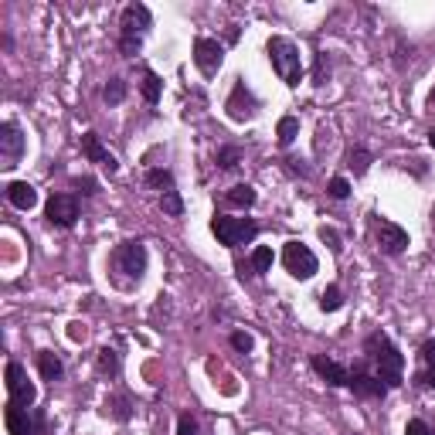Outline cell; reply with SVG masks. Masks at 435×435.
<instances>
[{
  "instance_id": "37",
  "label": "cell",
  "mask_w": 435,
  "mask_h": 435,
  "mask_svg": "<svg viewBox=\"0 0 435 435\" xmlns=\"http://www.w3.org/2000/svg\"><path fill=\"white\" fill-rule=\"evenodd\" d=\"M422 360H425L429 367H435V337H432V340H425V344H422Z\"/></svg>"
},
{
  "instance_id": "20",
  "label": "cell",
  "mask_w": 435,
  "mask_h": 435,
  "mask_svg": "<svg viewBox=\"0 0 435 435\" xmlns=\"http://www.w3.org/2000/svg\"><path fill=\"white\" fill-rule=\"evenodd\" d=\"M140 92H143V99L150 105L160 103V92H163V82H160V75L156 72H150V68H143V82H140Z\"/></svg>"
},
{
  "instance_id": "35",
  "label": "cell",
  "mask_w": 435,
  "mask_h": 435,
  "mask_svg": "<svg viewBox=\"0 0 435 435\" xmlns=\"http://www.w3.org/2000/svg\"><path fill=\"white\" fill-rule=\"evenodd\" d=\"M177 435H198V422H194V415H180L177 418Z\"/></svg>"
},
{
  "instance_id": "2",
  "label": "cell",
  "mask_w": 435,
  "mask_h": 435,
  "mask_svg": "<svg viewBox=\"0 0 435 435\" xmlns=\"http://www.w3.org/2000/svg\"><path fill=\"white\" fill-rule=\"evenodd\" d=\"M150 24H154L150 7H143V3H129L126 10H123V17H119V52H123V58L140 54L143 34L150 31Z\"/></svg>"
},
{
  "instance_id": "25",
  "label": "cell",
  "mask_w": 435,
  "mask_h": 435,
  "mask_svg": "<svg viewBox=\"0 0 435 435\" xmlns=\"http://www.w3.org/2000/svg\"><path fill=\"white\" fill-rule=\"evenodd\" d=\"M96 367H99V374H119V354L116 351H109V347H103L99 351V360H96Z\"/></svg>"
},
{
  "instance_id": "32",
  "label": "cell",
  "mask_w": 435,
  "mask_h": 435,
  "mask_svg": "<svg viewBox=\"0 0 435 435\" xmlns=\"http://www.w3.org/2000/svg\"><path fill=\"white\" fill-rule=\"evenodd\" d=\"M327 194H330L333 201H344V198L351 194V184H347V177H333L330 184H327Z\"/></svg>"
},
{
  "instance_id": "7",
  "label": "cell",
  "mask_w": 435,
  "mask_h": 435,
  "mask_svg": "<svg viewBox=\"0 0 435 435\" xmlns=\"http://www.w3.org/2000/svg\"><path fill=\"white\" fill-rule=\"evenodd\" d=\"M225 109H228V116L235 119V123H249V119H256L258 99L252 96V89L245 85V78H238V82L231 85V96H228V103H225Z\"/></svg>"
},
{
  "instance_id": "33",
  "label": "cell",
  "mask_w": 435,
  "mask_h": 435,
  "mask_svg": "<svg viewBox=\"0 0 435 435\" xmlns=\"http://www.w3.org/2000/svg\"><path fill=\"white\" fill-rule=\"evenodd\" d=\"M231 347H235V351H242V354H249V351L256 347V340H252V333L235 330V333H231Z\"/></svg>"
},
{
  "instance_id": "18",
  "label": "cell",
  "mask_w": 435,
  "mask_h": 435,
  "mask_svg": "<svg viewBox=\"0 0 435 435\" xmlns=\"http://www.w3.org/2000/svg\"><path fill=\"white\" fill-rule=\"evenodd\" d=\"M38 367H41V378H45V381H58V378L65 374V364H61V357H58L54 351H41V354H38Z\"/></svg>"
},
{
  "instance_id": "9",
  "label": "cell",
  "mask_w": 435,
  "mask_h": 435,
  "mask_svg": "<svg viewBox=\"0 0 435 435\" xmlns=\"http://www.w3.org/2000/svg\"><path fill=\"white\" fill-rule=\"evenodd\" d=\"M7 391H10V401L21 405V408H31L34 398H38V388L27 381V371L17 364V360L7 364Z\"/></svg>"
},
{
  "instance_id": "6",
  "label": "cell",
  "mask_w": 435,
  "mask_h": 435,
  "mask_svg": "<svg viewBox=\"0 0 435 435\" xmlns=\"http://www.w3.org/2000/svg\"><path fill=\"white\" fill-rule=\"evenodd\" d=\"M112 269L126 272L133 282L143 279V272H147V249H143V242H123L112 252Z\"/></svg>"
},
{
  "instance_id": "23",
  "label": "cell",
  "mask_w": 435,
  "mask_h": 435,
  "mask_svg": "<svg viewBox=\"0 0 435 435\" xmlns=\"http://www.w3.org/2000/svg\"><path fill=\"white\" fill-rule=\"evenodd\" d=\"M103 99L109 105H119L123 99H126V82H123V78H109L105 89H103Z\"/></svg>"
},
{
  "instance_id": "30",
  "label": "cell",
  "mask_w": 435,
  "mask_h": 435,
  "mask_svg": "<svg viewBox=\"0 0 435 435\" xmlns=\"http://www.w3.org/2000/svg\"><path fill=\"white\" fill-rule=\"evenodd\" d=\"M327 78H330V58H327V52H320L316 68H313V85H327Z\"/></svg>"
},
{
  "instance_id": "11",
  "label": "cell",
  "mask_w": 435,
  "mask_h": 435,
  "mask_svg": "<svg viewBox=\"0 0 435 435\" xmlns=\"http://www.w3.org/2000/svg\"><path fill=\"white\" fill-rule=\"evenodd\" d=\"M374 235H378V245H381L384 256H401L408 249V231L388 218H374Z\"/></svg>"
},
{
  "instance_id": "16",
  "label": "cell",
  "mask_w": 435,
  "mask_h": 435,
  "mask_svg": "<svg viewBox=\"0 0 435 435\" xmlns=\"http://www.w3.org/2000/svg\"><path fill=\"white\" fill-rule=\"evenodd\" d=\"M7 201L17 207V211H31V207L38 205V191L27 180H10L7 184Z\"/></svg>"
},
{
  "instance_id": "8",
  "label": "cell",
  "mask_w": 435,
  "mask_h": 435,
  "mask_svg": "<svg viewBox=\"0 0 435 435\" xmlns=\"http://www.w3.org/2000/svg\"><path fill=\"white\" fill-rule=\"evenodd\" d=\"M24 133L17 123H3L0 126V167L3 170H10V167H17L21 163V156H24Z\"/></svg>"
},
{
  "instance_id": "29",
  "label": "cell",
  "mask_w": 435,
  "mask_h": 435,
  "mask_svg": "<svg viewBox=\"0 0 435 435\" xmlns=\"http://www.w3.org/2000/svg\"><path fill=\"white\" fill-rule=\"evenodd\" d=\"M252 269L256 272H269L272 269V249L269 245H258L256 252H252Z\"/></svg>"
},
{
  "instance_id": "14",
  "label": "cell",
  "mask_w": 435,
  "mask_h": 435,
  "mask_svg": "<svg viewBox=\"0 0 435 435\" xmlns=\"http://www.w3.org/2000/svg\"><path fill=\"white\" fill-rule=\"evenodd\" d=\"M309 364H313V371H316L327 384H333V388H347V384H351V371H347L344 364H337V360L323 357V354H313Z\"/></svg>"
},
{
  "instance_id": "10",
  "label": "cell",
  "mask_w": 435,
  "mask_h": 435,
  "mask_svg": "<svg viewBox=\"0 0 435 435\" xmlns=\"http://www.w3.org/2000/svg\"><path fill=\"white\" fill-rule=\"evenodd\" d=\"M45 218H48V225H54V228H72L78 221L75 194H52L48 205H45Z\"/></svg>"
},
{
  "instance_id": "31",
  "label": "cell",
  "mask_w": 435,
  "mask_h": 435,
  "mask_svg": "<svg viewBox=\"0 0 435 435\" xmlns=\"http://www.w3.org/2000/svg\"><path fill=\"white\" fill-rule=\"evenodd\" d=\"M238 160H242V150H238V147H221V150H218V167H221V170L238 167Z\"/></svg>"
},
{
  "instance_id": "28",
  "label": "cell",
  "mask_w": 435,
  "mask_h": 435,
  "mask_svg": "<svg viewBox=\"0 0 435 435\" xmlns=\"http://www.w3.org/2000/svg\"><path fill=\"white\" fill-rule=\"evenodd\" d=\"M160 207H163V214H170V218H180V214H184V201H180L177 191H167V194L160 198Z\"/></svg>"
},
{
  "instance_id": "19",
  "label": "cell",
  "mask_w": 435,
  "mask_h": 435,
  "mask_svg": "<svg viewBox=\"0 0 435 435\" xmlns=\"http://www.w3.org/2000/svg\"><path fill=\"white\" fill-rule=\"evenodd\" d=\"M225 205L228 207H252L256 205V187H249V184H235V187H228Z\"/></svg>"
},
{
  "instance_id": "3",
  "label": "cell",
  "mask_w": 435,
  "mask_h": 435,
  "mask_svg": "<svg viewBox=\"0 0 435 435\" xmlns=\"http://www.w3.org/2000/svg\"><path fill=\"white\" fill-rule=\"evenodd\" d=\"M265 52H269V61H272L276 75H279L286 85H300V78H303V61H300V48H296L289 38H269Z\"/></svg>"
},
{
  "instance_id": "39",
  "label": "cell",
  "mask_w": 435,
  "mask_h": 435,
  "mask_svg": "<svg viewBox=\"0 0 435 435\" xmlns=\"http://www.w3.org/2000/svg\"><path fill=\"white\" fill-rule=\"evenodd\" d=\"M415 381H418V384H425V388H432V391H435V367H429L425 374H418Z\"/></svg>"
},
{
  "instance_id": "17",
  "label": "cell",
  "mask_w": 435,
  "mask_h": 435,
  "mask_svg": "<svg viewBox=\"0 0 435 435\" xmlns=\"http://www.w3.org/2000/svg\"><path fill=\"white\" fill-rule=\"evenodd\" d=\"M3 422H7V432L10 435H34V429H31V418H27V408H21V405H7V411H3Z\"/></svg>"
},
{
  "instance_id": "12",
  "label": "cell",
  "mask_w": 435,
  "mask_h": 435,
  "mask_svg": "<svg viewBox=\"0 0 435 435\" xmlns=\"http://www.w3.org/2000/svg\"><path fill=\"white\" fill-rule=\"evenodd\" d=\"M357 398H384L388 395V384L378 378V374H367L364 371V360L354 364V371H351V384H347Z\"/></svg>"
},
{
  "instance_id": "13",
  "label": "cell",
  "mask_w": 435,
  "mask_h": 435,
  "mask_svg": "<svg viewBox=\"0 0 435 435\" xmlns=\"http://www.w3.org/2000/svg\"><path fill=\"white\" fill-rule=\"evenodd\" d=\"M225 61V48L214 41V38H198L194 41V65L205 72V75H214Z\"/></svg>"
},
{
  "instance_id": "22",
  "label": "cell",
  "mask_w": 435,
  "mask_h": 435,
  "mask_svg": "<svg viewBox=\"0 0 435 435\" xmlns=\"http://www.w3.org/2000/svg\"><path fill=\"white\" fill-rule=\"evenodd\" d=\"M371 150H364V147H357V150H351V156H347V167L354 170V177H360V174H367V167H371Z\"/></svg>"
},
{
  "instance_id": "34",
  "label": "cell",
  "mask_w": 435,
  "mask_h": 435,
  "mask_svg": "<svg viewBox=\"0 0 435 435\" xmlns=\"http://www.w3.org/2000/svg\"><path fill=\"white\" fill-rule=\"evenodd\" d=\"M72 184H75L78 194H89V198H92V194H99V180H96V177H75Z\"/></svg>"
},
{
  "instance_id": "27",
  "label": "cell",
  "mask_w": 435,
  "mask_h": 435,
  "mask_svg": "<svg viewBox=\"0 0 435 435\" xmlns=\"http://www.w3.org/2000/svg\"><path fill=\"white\" fill-rule=\"evenodd\" d=\"M105 411H109L116 422H126V418H129V398H126V395H119V398H109V401H105Z\"/></svg>"
},
{
  "instance_id": "40",
  "label": "cell",
  "mask_w": 435,
  "mask_h": 435,
  "mask_svg": "<svg viewBox=\"0 0 435 435\" xmlns=\"http://www.w3.org/2000/svg\"><path fill=\"white\" fill-rule=\"evenodd\" d=\"M429 147H432V150H435V129H432V133H429Z\"/></svg>"
},
{
  "instance_id": "1",
  "label": "cell",
  "mask_w": 435,
  "mask_h": 435,
  "mask_svg": "<svg viewBox=\"0 0 435 435\" xmlns=\"http://www.w3.org/2000/svg\"><path fill=\"white\" fill-rule=\"evenodd\" d=\"M364 354L374 364V374H378L388 388H398V384L405 381V357H401V351L391 344L388 333H381V330L371 333V337L364 340Z\"/></svg>"
},
{
  "instance_id": "24",
  "label": "cell",
  "mask_w": 435,
  "mask_h": 435,
  "mask_svg": "<svg viewBox=\"0 0 435 435\" xmlns=\"http://www.w3.org/2000/svg\"><path fill=\"white\" fill-rule=\"evenodd\" d=\"M340 307H344V293H340V286H327V289L320 293V309L337 313Z\"/></svg>"
},
{
  "instance_id": "38",
  "label": "cell",
  "mask_w": 435,
  "mask_h": 435,
  "mask_svg": "<svg viewBox=\"0 0 435 435\" xmlns=\"http://www.w3.org/2000/svg\"><path fill=\"white\" fill-rule=\"evenodd\" d=\"M320 238H323V242H327L330 249H340V235H337V231H333V228H327V225L320 228Z\"/></svg>"
},
{
  "instance_id": "4",
  "label": "cell",
  "mask_w": 435,
  "mask_h": 435,
  "mask_svg": "<svg viewBox=\"0 0 435 435\" xmlns=\"http://www.w3.org/2000/svg\"><path fill=\"white\" fill-rule=\"evenodd\" d=\"M211 231H214V238L221 242V245H228V249H238V245H245V242H252L258 235V225L252 218H228V214H214L211 218Z\"/></svg>"
},
{
  "instance_id": "26",
  "label": "cell",
  "mask_w": 435,
  "mask_h": 435,
  "mask_svg": "<svg viewBox=\"0 0 435 435\" xmlns=\"http://www.w3.org/2000/svg\"><path fill=\"white\" fill-rule=\"evenodd\" d=\"M147 184L167 194V191H174V174H170V170H150V174H147Z\"/></svg>"
},
{
  "instance_id": "41",
  "label": "cell",
  "mask_w": 435,
  "mask_h": 435,
  "mask_svg": "<svg viewBox=\"0 0 435 435\" xmlns=\"http://www.w3.org/2000/svg\"><path fill=\"white\" fill-rule=\"evenodd\" d=\"M429 105H432V109H435V89H432V92H429Z\"/></svg>"
},
{
  "instance_id": "5",
  "label": "cell",
  "mask_w": 435,
  "mask_h": 435,
  "mask_svg": "<svg viewBox=\"0 0 435 435\" xmlns=\"http://www.w3.org/2000/svg\"><path fill=\"white\" fill-rule=\"evenodd\" d=\"M282 265H286V272H289L293 279H313L316 269H320L316 256L309 252L303 242H286V249H282Z\"/></svg>"
},
{
  "instance_id": "36",
  "label": "cell",
  "mask_w": 435,
  "mask_h": 435,
  "mask_svg": "<svg viewBox=\"0 0 435 435\" xmlns=\"http://www.w3.org/2000/svg\"><path fill=\"white\" fill-rule=\"evenodd\" d=\"M405 435H435V432L425 425V422H422V418H411L408 425H405Z\"/></svg>"
},
{
  "instance_id": "21",
  "label": "cell",
  "mask_w": 435,
  "mask_h": 435,
  "mask_svg": "<svg viewBox=\"0 0 435 435\" xmlns=\"http://www.w3.org/2000/svg\"><path fill=\"white\" fill-rule=\"evenodd\" d=\"M276 136H279L282 147H289L296 136H300V119L296 116H282L279 119V129H276Z\"/></svg>"
},
{
  "instance_id": "15",
  "label": "cell",
  "mask_w": 435,
  "mask_h": 435,
  "mask_svg": "<svg viewBox=\"0 0 435 435\" xmlns=\"http://www.w3.org/2000/svg\"><path fill=\"white\" fill-rule=\"evenodd\" d=\"M82 154L89 156L92 163H99L103 170H109V174H116V170H119V160L105 150L103 140H99L96 133H85V136H82Z\"/></svg>"
}]
</instances>
